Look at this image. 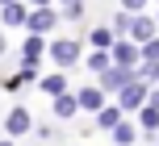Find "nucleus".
<instances>
[{
	"instance_id": "obj_6",
	"label": "nucleus",
	"mask_w": 159,
	"mask_h": 146,
	"mask_svg": "<svg viewBox=\"0 0 159 146\" xmlns=\"http://www.w3.org/2000/svg\"><path fill=\"white\" fill-rule=\"evenodd\" d=\"M80 109L101 113V109H105V92H101V88H84V92H80Z\"/></svg>"
},
{
	"instance_id": "obj_1",
	"label": "nucleus",
	"mask_w": 159,
	"mask_h": 146,
	"mask_svg": "<svg viewBox=\"0 0 159 146\" xmlns=\"http://www.w3.org/2000/svg\"><path fill=\"white\" fill-rule=\"evenodd\" d=\"M50 54H55V63H59V67H67V63H75V58H80V42L59 38L55 46H50Z\"/></svg>"
},
{
	"instance_id": "obj_5",
	"label": "nucleus",
	"mask_w": 159,
	"mask_h": 146,
	"mask_svg": "<svg viewBox=\"0 0 159 146\" xmlns=\"http://www.w3.org/2000/svg\"><path fill=\"white\" fill-rule=\"evenodd\" d=\"M130 38L151 42V38H155V21H147V17H130Z\"/></svg>"
},
{
	"instance_id": "obj_2",
	"label": "nucleus",
	"mask_w": 159,
	"mask_h": 146,
	"mask_svg": "<svg viewBox=\"0 0 159 146\" xmlns=\"http://www.w3.org/2000/svg\"><path fill=\"white\" fill-rule=\"evenodd\" d=\"M130 79H138V75L130 71V67H121V63H117V67H109V71H105V88H126Z\"/></svg>"
},
{
	"instance_id": "obj_10",
	"label": "nucleus",
	"mask_w": 159,
	"mask_h": 146,
	"mask_svg": "<svg viewBox=\"0 0 159 146\" xmlns=\"http://www.w3.org/2000/svg\"><path fill=\"white\" fill-rule=\"evenodd\" d=\"M113 138H117V146H134L138 134H134V125H130V121H117V125H113Z\"/></svg>"
},
{
	"instance_id": "obj_3",
	"label": "nucleus",
	"mask_w": 159,
	"mask_h": 146,
	"mask_svg": "<svg viewBox=\"0 0 159 146\" xmlns=\"http://www.w3.org/2000/svg\"><path fill=\"white\" fill-rule=\"evenodd\" d=\"M147 100V92H143V79H130L126 88H121V109H134V105H143Z\"/></svg>"
},
{
	"instance_id": "obj_20",
	"label": "nucleus",
	"mask_w": 159,
	"mask_h": 146,
	"mask_svg": "<svg viewBox=\"0 0 159 146\" xmlns=\"http://www.w3.org/2000/svg\"><path fill=\"white\" fill-rule=\"evenodd\" d=\"M59 4H63V8H71V4H80V0H59Z\"/></svg>"
},
{
	"instance_id": "obj_8",
	"label": "nucleus",
	"mask_w": 159,
	"mask_h": 146,
	"mask_svg": "<svg viewBox=\"0 0 159 146\" xmlns=\"http://www.w3.org/2000/svg\"><path fill=\"white\" fill-rule=\"evenodd\" d=\"M25 25H30L34 33H42V29L55 25V13H50V8H38V13H30V21H25Z\"/></svg>"
},
{
	"instance_id": "obj_16",
	"label": "nucleus",
	"mask_w": 159,
	"mask_h": 146,
	"mask_svg": "<svg viewBox=\"0 0 159 146\" xmlns=\"http://www.w3.org/2000/svg\"><path fill=\"white\" fill-rule=\"evenodd\" d=\"M92 46H96V50L113 46V33H109V29H92Z\"/></svg>"
},
{
	"instance_id": "obj_14",
	"label": "nucleus",
	"mask_w": 159,
	"mask_h": 146,
	"mask_svg": "<svg viewBox=\"0 0 159 146\" xmlns=\"http://www.w3.org/2000/svg\"><path fill=\"white\" fill-rule=\"evenodd\" d=\"M96 121H101V125H109V130H113V125L121 121V109H101V113H96Z\"/></svg>"
},
{
	"instance_id": "obj_22",
	"label": "nucleus",
	"mask_w": 159,
	"mask_h": 146,
	"mask_svg": "<svg viewBox=\"0 0 159 146\" xmlns=\"http://www.w3.org/2000/svg\"><path fill=\"white\" fill-rule=\"evenodd\" d=\"M34 4H46V0H34Z\"/></svg>"
},
{
	"instance_id": "obj_7",
	"label": "nucleus",
	"mask_w": 159,
	"mask_h": 146,
	"mask_svg": "<svg viewBox=\"0 0 159 146\" xmlns=\"http://www.w3.org/2000/svg\"><path fill=\"white\" fill-rule=\"evenodd\" d=\"M25 21H30V8L21 0H8L4 4V25H25Z\"/></svg>"
},
{
	"instance_id": "obj_25",
	"label": "nucleus",
	"mask_w": 159,
	"mask_h": 146,
	"mask_svg": "<svg viewBox=\"0 0 159 146\" xmlns=\"http://www.w3.org/2000/svg\"><path fill=\"white\" fill-rule=\"evenodd\" d=\"M155 79H159V75H155Z\"/></svg>"
},
{
	"instance_id": "obj_18",
	"label": "nucleus",
	"mask_w": 159,
	"mask_h": 146,
	"mask_svg": "<svg viewBox=\"0 0 159 146\" xmlns=\"http://www.w3.org/2000/svg\"><path fill=\"white\" fill-rule=\"evenodd\" d=\"M143 54H147V63H159V38L147 42V50H143Z\"/></svg>"
},
{
	"instance_id": "obj_24",
	"label": "nucleus",
	"mask_w": 159,
	"mask_h": 146,
	"mask_svg": "<svg viewBox=\"0 0 159 146\" xmlns=\"http://www.w3.org/2000/svg\"><path fill=\"white\" fill-rule=\"evenodd\" d=\"M0 146H8V142H0Z\"/></svg>"
},
{
	"instance_id": "obj_13",
	"label": "nucleus",
	"mask_w": 159,
	"mask_h": 146,
	"mask_svg": "<svg viewBox=\"0 0 159 146\" xmlns=\"http://www.w3.org/2000/svg\"><path fill=\"white\" fill-rule=\"evenodd\" d=\"M38 54H42V38H30V42L21 46V63H34Z\"/></svg>"
},
{
	"instance_id": "obj_21",
	"label": "nucleus",
	"mask_w": 159,
	"mask_h": 146,
	"mask_svg": "<svg viewBox=\"0 0 159 146\" xmlns=\"http://www.w3.org/2000/svg\"><path fill=\"white\" fill-rule=\"evenodd\" d=\"M0 54H4V29H0Z\"/></svg>"
},
{
	"instance_id": "obj_4",
	"label": "nucleus",
	"mask_w": 159,
	"mask_h": 146,
	"mask_svg": "<svg viewBox=\"0 0 159 146\" xmlns=\"http://www.w3.org/2000/svg\"><path fill=\"white\" fill-rule=\"evenodd\" d=\"M143 130H159V92H151L143 105Z\"/></svg>"
},
{
	"instance_id": "obj_11",
	"label": "nucleus",
	"mask_w": 159,
	"mask_h": 146,
	"mask_svg": "<svg viewBox=\"0 0 159 146\" xmlns=\"http://www.w3.org/2000/svg\"><path fill=\"white\" fill-rule=\"evenodd\" d=\"M113 58H117L121 67H130V63L138 58V50H134V46H126V42H113Z\"/></svg>"
},
{
	"instance_id": "obj_9",
	"label": "nucleus",
	"mask_w": 159,
	"mask_h": 146,
	"mask_svg": "<svg viewBox=\"0 0 159 146\" xmlns=\"http://www.w3.org/2000/svg\"><path fill=\"white\" fill-rule=\"evenodd\" d=\"M30 113H25V109H13V113H8V134H25V130H30Z\"/></svg>"
},
{
	"instance_id": "obj_19",
	"label": "nucleus",
	"mask_w": 159,
	"mask_h": 146,
	"mask_svg": "<svg viewBox=\"0 0 159 146\" xmlns=\"http://www.w3.org/2000/svg\"><path fill=\"white\" fill-rule=\"evenodd\" d=\"M121 4H126V8H130V13H134V8H143V4H147V0H121Z\"/></svg>"
},
{
	"instance_id": "obj_15",
	"label": "nucleus",
	"mask_w": 159,
	"mask_h": 146,
	"mask_svg": "<svg viewBox=\"0 0 159 146\" xmlns=\"http://www.w3.org/2000/svg\"><path fill=\"white\" fill-rule=\"evenodd\" d=\"M42 88H46L50 96H63V88H67V79H63V75H50V79L42 84Z\"/></svg>"
},
{
	"instance_id": "obj_23",
	"label": "nucleus",
	"mask_w": 159,
	"mask_h": 146,
	"mask_svg": "<svg viewBox=\"0 0 159 146\" xmlns=\"http://www.w3.org/2000/svg\"><path fill=\"white\" fill-rule=\"evenodd\" d=\"M0 4H8V0H0Z\"/></svg>"
},
{
	"instance_id": "obj_17",
	"label": "nucleus",
	"mask_w": 159,
	"mask_h": 146,
	"mask_svg": "<svg viewBox=\"0 0 159 146\" xmlns=\"http://www.w3.org/2000/svg\"><path fill=\"white\" fill-rule=\"evenodd\" d=\"M88 67H92V71H101V75H105V71H109V58H105V54H92V58H88Z\"/></svg>"
},
{
	"instance_id": "obj_12",
	"label": "nucleus",
	"mask_w": 159,
	"mask_h": 146,
	"mask_svg": "<svg viewBox=\"0 0 159 146\" xmlns=\"http://www.w3.org/2000/svg\"><path fill=\"white\" fill-rule=\"evenodd\" d=\"M80 109V100H71V96H55V117H71Z\"/></svg>"
}]
</instances>
